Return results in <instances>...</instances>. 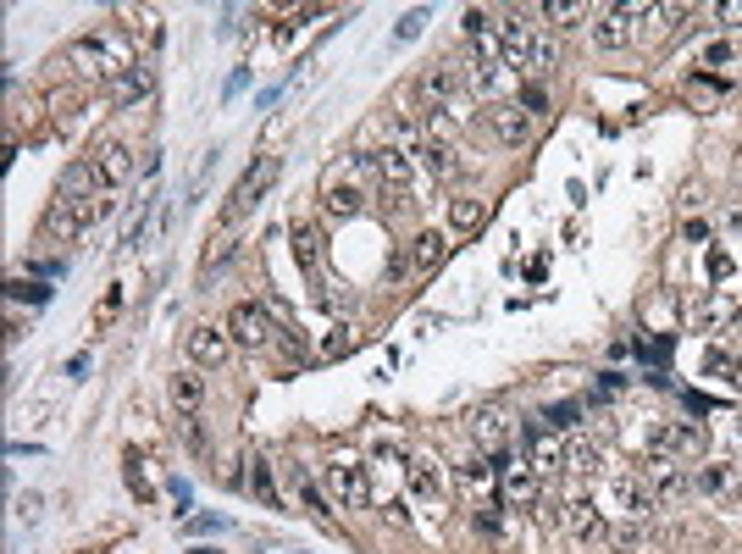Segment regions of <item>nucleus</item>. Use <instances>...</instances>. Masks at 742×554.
<instances>
[{
  "label": "nucleus",
  "instance_id": "f257e3e1",
  "mask_svg": "<svg viewBox=\"0 0 742 554\" xmlns=\"http://www.w3.org/2000/svg\"><path fill=\"white\" fill-rule=\"evenodd\" d=\"M67 61L78 67L84 78H111V84H122V78L139 67V56H133V39L122 34V28H89L84 39H72Z\"/></svg>",
  "mask_w": 742,
  "mask_h": 554
},
{
  "label": "nucleus",
  "instance_id": "f03ea898",
  "mask_svg": "<svg viewBox=\"0 0 742 554\" xmlns=\"http://www.w3.org/2000/svg\"><path fill=\"white\" fill-rule=\"evenodd\" d=\"M399 139L410 145L416 167L427 172L432 183H460V178H466V156H460V145H449V139H432V133L416 128V122H399Z\"/></svg>",
  "mask_w": 742,
  "mask_h": 554
},
{
  "label": "nucleus",
  "instance_id": "7ed1b4c3",
  "mask_svg": "<svg viewBox=\"0 0 742 554\" xmlns=\"http://www.w3.org/2000/svg\"><path fill=\"white\" fill-rule=\"evenodd\" d=\"M515 438H521V455L538 466V477H565V433H554L549 422H521Z\"/></svg>",
  "mask_w": 742,
  "mask_h": 554
},
{
  "label": "nucleus",
  "instance_id": "20e7f679",
  "mask_svg": "<svg viewBox=\"0 0 742 554\" xmlns=\"http://www.w3.org/2000/svg\"><path fill=\"white\" fill-rule=\"evenodd\" d=\"M599 510H615V516H654L659 499L648 494L643 466H637V471H615V477L604 482V505Z\"/></svg>",
  "mask_w": 742,
  "mask_h": 554
},
{
  "label": "nucleus",
  "instance_id": "39448f33",
  "mask_svg": "<svg viewBox=\"0 0 742 554\" xmlns=\"http://www.w3.org/2000/svg\"><path fill=\"white\" fill-rule=\"evenodd\" d=\"M277 172H283V161H277V156H266L261 167H250V172H244V178H239V189H233V194H228V205H222V228H239V222L250 217V211H255V200H261V194L277 183Z\"/></svg>",
  "mask_w": 742,
  "mask_h": 554
},
{
  "label": "nucleus",
  "instance_id": "423d86ee",
  "mask_svg": "<svg viewBox=\"0 0 742 554\" xmlns=\"http://www.w3.org/2000/svg\"><path fill=\"white\" fill-rule=\"evenodd\" d=\"M322 488H327V499H333L338 510H366V499H371L366 466H355V460H327V466H322Z\"/></svg>",
  "mask_w": 742,
  "mask_h": 554
},
{
  "label": "nucleus",
  "instance_id": "0eeeda50",
  "mask_svg": "<svg viewBox=\"0 0 742 554\" xmlns=\"http://www.w3.org/2000/svg\"><path fill=\"white\" fill-rule=\"evenodd\" d=\"M493 466H499L504 505H521V510H527V505H538V499H543V477H538V466H532L521 449H515V455H499Z\"/></svg>",
  "mask_w": 742,
  "mask_h": 554
},
{
  "label": "nucleus",
  "instance_id": "6e6552de",
  "mask_svg": "<svg viewBox=\"0 0 742 554\" xmlns=\"http://www.w3.org/2000/svg\"><path fill=\"white\" fill-rule=\"evenodd\" d=\"M228 333H233V344H244V350H272L277 344V322H272V311H266L261 300H239L228 311Z\"/></svg>",
  "mask_w": 742,
  "mask_h": 554
},
{
  "label": "nucleus",
  "instance_id": "1a4fd4ad",
  "mask_svg": "<svg viewBox=\"0 0 742 554\" xmlns=\"http://www.w3.org/2000/svg\"><path fill=\"white\" fill-rule=\"evenodd\" d=\"M643 477H648V494L659 499V510L693 494V466H682V460H671V455H648Z\"/></svg>",
  "mask_w": 742,
  "mask_h": 554
},
{
  "label": "nucleus",
  "instance_id": "9d476101",
  "mask_svg": "<svg viewBox=\"0 0 742 554\" xmlns=\"http://www.w3.org/2000/svg\"><path fill=\"white\" fill-rule=\"evenodd\" d=\"M709 444V433L698 422H659L648 433V455H671V460H698Z\"/></svg>",
  "mask_w": 742,
  "mask_h": 554
},
{
  "label": "nucleus",
  "instance_id": "9b49d317",
  "mask_svg": "<svg viewBox=\"0 0 742 554\" xmlns=\"http://www.w3.org/2000/svg\"><path fill=\"white\" fill-rule=\"evenodd\" d=\"M183 355H189L200 372H216V366L233 355V333L228 327H216V322H194L189 333H183Z\"/></svg>",
  "mask_w": 742,
  "mask_h": 554
},
{
  "label": "nucleus",
  "instance_id": "f8f14e48",
  "mask_svg": "<svg viewBox=\"0 0 742 554\" xmlns=\"http://www.w3.org/2000/svg\"><path fill=\"white\" fill-rule=\"evenodd\" d=\"M693 494L715 499V505H731L742 494V460H698L693 466Z\"/></svg>",
  "mask_w": 742,
  "mask_h": 554
},
{
  "label": "nucleus",
  "instance_id": "ddd939ff",
  "mask_svg": "<svg viewBox=\"0 0 742 554\" xmlns=\"http://www.w3.org/2000/svg\"><path fill=\"white\" fill-rule=\"evenodd\" d=\"M482 122H488V133L499 139L504 150H521L532 139V117L515 100H493V106H482Z\"/></svg>",
  "mask_w": 742,
  "mask_h": 554
},
{
  "label": "nucleus",
  "instance_id": "4468645a",
  "mask_svg": "<svg viewBox=\"0 0 742 554\" xmlns=\"http://www.w3.org/2000/svg\"><path fill=\"white\" fill-rule=\"evenodd\" d=\"M89 228V217H84V205L78 200H50L45 205V217H39V233H45L50 244H78V233Z\"/></svg>",
  "mask_w": 742,
  "mask_h": 554
},
{
  "label": "nucleus",
  "instance_id": "2eb2a0df",
  "mask_svg": "<svg viewBox=\"0 0 742 554\" xmlns=\"http://www.w3.org/2000/svg\"><path fill=\"white\" fill-rule=\"evenodd\" d=\"M421 95H427L432 106H443V111H460V122H466V84H460L455 61L427 67V73H421Z\"/></svg>",
  "mask_w": 742,
  "mask_h": 554
},
{
  "label": "nucleus",
  "instance_id": "dca6fc26",
  "mask_svg": "<svg viewBox=\"0 0 742 554\" xmlns=\"http://www.w3.org/2000/svg\"><path fill=\"white\" fill-rule=\"evenodd\" d=\"M471 438H477V455H488V460H499V455H510V438H515V422L504 416V410H477L471 416Z\"/></svg>",
  "mask_w": 742,
  "mask_h": 554
},
{
  "label": "nucleus",
  "instance_id": "f3484780",
  "mask_svg": "<svg viewBox=\"0 0 742 554\" xmlns=\"http://www.w3.org/2000/svg\"><path fill=\"white\" fill-rule=\"evenodd\" d=\"M565 532H571L576 543H610V521H604V510L593 505V499H565Z\"/></svg>",
  "mask_w": 742,
  "mask_h": 554
},
{
  "label": "nucleus",
  "instance_id": "a211bd4d",
  "mask_svg": "<svg viewBox=\"0 0 742 554\" xmlns=\"http://www.w3.org/2000/svg\"><path fill=\"white\" fill-rule=\"evenodd\" d=\"M371 167H377L383 189H394V194H410V189H416V161H410V150H405V145L371 150Z\"/></svg>",
  "mask_w": 742,
  "mask_h": 554
},
{
  "label": "nucleus",
  "instance_id": "6ab92c4d",
  "mask_svg": "<svg viewBox=\"0 0 742 554\" xmlns=\"http://www.w3.org/2000/svg\"><path fill=\"white\" fill-rule=\"evenodd\" d=\"M527 50H532V23L521 12H510L499 23V61L510 73H527Z\"/></svg>",
  "mask_w": 742,
  "mask_h": 554
},
{
  "label": "nucleus",
  "instance_id": "aec40b11",
  "mask_svg": "<svg viewBox=\"0 0 742 554\" xmlns=\"http://www.w3.org/2000/svg\"><path fill=\"white\" fill-rule=\"evenodd\" d=\"M471 527H477L493 549H510V543L521 538V521H515V510H504V505H477L471 510Z\"/></svg>",
  "mask_w": 742,
  "mask_h": 554
},
{
  "label": "nucleus",
  "instance_id": "412c9836",
  "mask_svg": "<svg viewBox=\"0 0 742 554\" xmlns=\"http://www.w3.org/2000/svg\"><path fill=\"white\" fill-rule=\"evenodd\" d=\"M742 316V289H709L704 300H698V327L704 333H720V327H731Z\"/></svg>",
  "mask_w": 742,
  "mask_h": 554
},
{
  "label": "nucleus",
  "instance_id": "4be33fe9",
  "mask_svg": "<svg viewBox=\"0 0 742 554\" xmlns=\"http://www.w3.org/2000/svg\"><path fill=\"white\" fill-rule=\"evenodd\" d=\"M449 250H455V244H449V233H443V228H421L416 239H410V266L427 277V272H438V266L449 261Z\"/></svg>",
  "mask_w": 742,
  "mask_h": 554
},
{
  "label": "nucleus",
  "instance_id": "5701e85b",
  "mask_svg": "<svg viewBox=\"0 0 742 554\" xmlns=\"http://www.w3.org/2000/svg\"><path fill=\"white\" fill-rule=\"evenodd\" d=\"M593 45H599V50L632 45V6H610V12L593 17Z\"/></svg>",
  "mask_w": 742,
  "mask_h": 554
},
{
  "label": "nucleus",
  "instance_id": "b1692460",
  "mask_svg": "<svg viewBox=\"0 0 742 554\" xmlns=\"http://www.w3.org/2000/svg\"><path fill=\"white\" fill-rule=\"evenodd\" d=\"M133 167H139V161H133L128 145H117V139H111V145H100L95 172H100V183H106V189H122V183L133 178Z\"/></svg>",
  "mask_w": 742,
  "mask_h": 554
},
{
  "label": "nucleus",
  "instance_id": "393cba45",
  "mask_svg": "<svg viewBox=\"0 0 742 554\" xmlns=\"http://www.w3.org/2000/svg\"><path fill=\"white\" fill-rule=\"evenodd\" d=\"M167 399L183 410V416H194V410L205 405V377H200V366H183V372H172V377H167Z\"/></svg>",
  "mask_w": 742,
  "mask_h": 554
},
{
  "label": "nucleus",
  "instance_id": "a878e982",
  "mask_svg": "<svg viewBox=\"0 0 742 554\" xmlns=\"http://www.w3.org/2000/svg\"><path fill=\"white\" fill-rule=\"evenodd\" d=\"M156 95V67H133L122 84H111V100H117V111H133V106H144V100Z\"/></svg>",
  "mask_w": 742,
  "mask_h": 554
},
{
  "label": "nucleus",
  "instance_id": "bb28decb",
  "mask_svg": "<svg viewBox=\"0 0 742 554\" xmlns=\"http://www.w3.org/2000/svg\"><path fill=\"white\" fill-rule=\"evenodd\" d=\"M288 250H294V266L311 277L322 266V233H316V222H294L288 228Z\"/></svg>",
  "mask_w": 742,
  "mask_h": 554
},
{
  "label": "nucleus",
  "instance_id": "cd10ccee",
  "mask_svg": "<svg viewBox=\"0 0 742 554\" xmlns=\"http://www.w3.org/2000/svg\"><path fill=\"white\" fill-rule=\"evenodd\" d=\"M466 39L477 45V61H499V23H493L488 12H477V6L466 12ZM499 67H504V61H499Z\"/></svg>",
  "mask_w": 742,
  "mask_h": 554
},
{
  "label": "nucleus",
  "instance_id": "c85d7f7f",
  "mask_svg": "<svg viewBox=\"0 0 742 554\" xmlns=\"http://www.w3.org/2000/svg\"><path fill=\"white\" fill-rule=\"evenodd\" d=\"M610 549H615V554H643V549H654L648 516H626V521H615V527H610Z\"/></svg>",
  "mask_w": 742,
  "mask_h": 554
},
{
  "label": "nucleus",
  "instance_id": "c756f323",
  "mask_svg": "<svg viewBox=\"0 0 742 554\" xmlns=\"http://www.w3.org/2000/svg\"><path fill=\"white\" fill-rule=\"evenodd\" d=\"M460 84H466L471 100H488V106H493V89H499V61H460Z\"/></svg>",
  "mask_w": 742,
  "mask_h": 554
},
{
  "label": "nucleus",
  "instance_id": "7c9ffc66",
  "mask_svg": "<svg viewBox=\"0 0 742 554\" xmlns=\"http://www.w3.org/2000/svg\"><path fill=\"white\" fill-rule=\"evenodd\" d=\"M604 471V455L593 444H582V438H565V477L576 482H593Z\"/></svg>",
  "mask_w": 742,
  "mask_h": 554
},
{
  "label": "nucleus",
  "instance_id": "2f4dec72",
  "mask_svg": "<svg viewBox=\"0 0 742 554\" xmlns=\"http://www.w3.org/2000/svg\"><path fill=\"white\" fill-rule=\"evenodd\" d=\"M360 189L355 183H327V194H322V211L327 217H338V222H349V217H360Z\"/></svg>",
  "mask_w": 742,
  "mask_h": 554
},
{
  "label": "nucleus",
  "instance_id": "473e14b6",
  "mask_svg": "<svg viewBox=\"0 0 742 554\" xmlns=\"http://www.w3.org/2000/svg\"><path fill=\"white\" fill-rule=\"evenodd\" d=\"M482 222H488V200H471V194L449 200V228L455 233H477Z\"/></svg>",
  "mask_w": 742,
  "mask_h": 554
},
{
  "label": "nucleus",
  "instance_id": "72a5a7b5",
  "mask_svg": "<svg viewBox=\"0 0 742 554\" xmlns=\"http://www.w3.org/2000/svg\"><path fill=\"white\" fill-rule=\"evenodd\" d=\"M288 482H294V494H300V505L311 510L316 521H333V505H327V494H322V488H316L311 477H305L300 466H288Z\"/></svg>",
  "mask_w": 742,
  "mask_h": 554
},
{
  "label": "nucleus",
  "instance_id": "f704fd0d",
  "mask_svg": "<svg viewBox=\"0 0 742 554\" xmlns=\"http://www.w3.org/2000/svg\"><path fill=\"white\" fill-rule=\"evenodd\" d=\"M244 466H250V471H244V482H250V494L261 499L266 510H277V482H272V466H266L261 455H250Z\"/></svg>",
  "mask_w": 742,
  "mask_h": 554
},
{
  "label": "nucleus",
  "instance_id": "c9c22d12",
  "mask_svg": "<svg viewBox=\"0 0 742 554\" xmlns=\"http://www.w3.org/2000/svg\"><path fill=\"white\" fill-rule=\"evenodd\" d=\"M554 61H560V50H554V34H538L532 28V50H527V78H549Z\"/></svg>",
  "mask_w": 742,
  "mask_h": 554
},
{
  "label": "nucleus",
  "instance_id": "e433bc0d",
  "mask_svg": "<svg viewBox=\"0 0 742 554\" xmlns=\"http://www.w3.org/2000/svg\"><path fill=\"white\" fill-rule=\"evenodd\" d=\"M100 183L95 167H84V161H72V167H61V200H89V189Z\"/></svg>",
  "mask_w": 742,
  "mask_h": 554
},
{
  "label": "nucleus",
  "instance_id": "4c0bfd02",
  "mask_svg": "<svg viewBox=\"0 0 742 554\" xmlns=\"http://www.w3.org/2000/svg\"><path fill=\"white\" fill-rule=\"evenodd\" d=\"M405 471H410V488H416V494H427V499H438V494H443V471H438V460H421V455H416Z\"/></svg>",
  "mask_w": 742,
  "mask_h": 554
},
{
  "label": "nucleus",
  "instance_id": "58836bf2",
  "mask_svg": "<svg viewBox=\"0 0 742 554\" xmlns=\"http://www.w3.org/2000/svg\"><path fill=\"white\" fill-rule=\"evenodd\" d=\"M737 366H742V350H731V344H715V350H709V361H704V372L720 377V383H731V377H737Z\"/></svg>",
  "mask_w": 742,
  "mask_h": 554
},
{
  "label": "nucleus",
  "instance_id": "ea45409f",
  "mask_svg": "<svg viewBox=\"0 0 742 554\" xmlns=\"http://www.w3.org/2000/svg\"><path fill=\"white\" fill-rule=\"evenodd\" d=\"M698 61H704V67H742V45H731V39H709V45L698 50Z\"/></svg>",
  "mask_w": 742,
  "mask_h": 554
},
{
  "label": "nucleus",
  "instance_id": "a19ab883",
  "mask_svg": "<svg viewBox=\"0 0 742 554\" xmlns=\"http://www.w3.org/2000/svg\"><path fill=\"white\" fill-rule=\"evenodd\" d=\"M543 422L554 427V433H571L576 422H582V399H560V405L543 410Z\"/></svg>",
  "mask_w": 742,
  "mask_h": 554
},
{
  "label": "nucleus",
  "instance_id": "79ce46f5",
  "mask_svg": "<svg viewBox=\"0 0 742 554\" xmlns=\"http://www.w3.org/2000/svg\"><path fill=\"white\" fill-rule=\"evenodd\" d=\"M460 482H471V488H482V482H499V466H493L488 455H471L466 466H460Z\"/></svg>",
  "mask_w": 742,
  "mask_h": 554
},
{
  "label": "nucleus",
  "instance_id": "37998d69",
  "mask_svg": "<svg viewBox=\"0 0 742 554\" xmlns=\"http://www.w3.org/2000/svg\"><path fill=\"white\" fill-rule=\"evenodd\" d=\"M360 338H355V327H333V333L322 338V361H338V355H349Z\"/></svg>",
  "mask_w": 742,
  "mask_h": 554
},
{
  "label": "nucleus",
  "instance_id": "c03bdc74",
  "mask_svg": "<svg viewBox=\"0 0 742 554\" xmlns=\"http://www.w3.org/2000/svg\"><path fill=\"white\" fill-rule=\"evenodd\" d=\"M515 106L527 111V117H549V95H543V84H521V95H515Z\"/></svg>",
  "mask_w": 742,
  "mask_h": 554
},
{
  "label": "nucleus",
  "instance_id": "a18cd8bd",
  "mask_svg": "<svg viewBox=\"0 0 742 554\" xmlns=\"http://www.w3.org/2000/svg\"><path fill=\"white\" fill-rule=\"evenodd\" d=\"M6 294H12L17 305H28V300H34V311H39V305H50V289H45V283H23V277H17V283H12Z\"/></svg>",
  "mask_w": 742,
  "mask_h": 554
},
{
  "label": "nucleus",
  "instance_id": "49530a36",
  "mask_svg": "<svg viewBox=\"0 0 742 554\" xmlns=\"http://www.w3.org/2000/svg\"><path fill=\"white\" fill-rule=\"evenodd\" d=\"M543 17H554V23H565V28H576L582 23V6H576V0H549V6H543Z\"/></svg>",
  "mask_w": 742,
  "mask_h": 554
},
{
  "label": "nucleus",
  "instance_id": "de8ad7c7",
  "mask_svg": "<svg viewBox=\"0 0 742 554\" xmlns=\"http://www.w3.org/2000/svg\"><path fill=\"white\" fill-rule=\"evenodd\" d=\"M183 438H189V449H194V455H205V449H211V438H205L200 416H183Z\"/></svg>",
  "mask_w": 742,
  "mask_h": 554
},
{
  "label": "nucleus",
  "instance_id": "09e8293b",
  "mask_svg": "<svg viewBox=\"0 0 742 554\" xmlns=\"http://www.w3.org/2000/svg\"><path fill=\"white\" fill-rule=\"evenodd\" d=\"M421 28H427V12H405V17H399V28H394V39L405 45V39H416Z\"/></svg>",
  "mask_w": 742,
  "mask_h": 554
},
{
  "label": "nucleus",
  "instance_id": "8fccbe9b",
  "mask_svg": "<svg viewBox=\"0 0 742 554\" xmlns=\"http://www.w3.org/2000/svg\"><path fill=\"white\" fill-rule=\"evenodd\" d=\"M117 311H122V289H111L106 300H100V311H95V327H106V322H111V316H117Z\"/></svg>",
  "mask_w": 742,
  "mask_h": 554
},
{
  "label": "nucleus",
  "instance_id": "3c124183",
  "mask_svg": "<svg viewBox=\"0 0 742 554\" xmlns=\"http://www.w3.org/2000/svg\"><path fill=\"white\" fill-rule=\"evenodd\" d=\"M720 28H742V0H726V6H715Z\"/></svg>",
  "mask_w": 742,
  "mask_h": 554
},
{
  "label": "nucleus",
  "instance_id": "603ef678",
  "mask_svg": "<svg viewBox=\"0 0 742 554\" xmlns=\"http://www.w3.org/2000/svg\"><path fill=\"white\" fill-rule=\"evenodd\" d=\"M621 388H626V377H621V372H604L593 394H599V399H610V394H621Z\"/></svg>",
  "mask_w": 742,
  "mask_h": 554
},
{
  "label": "nucleus",
  "instance_id": "864d4df0",
  "mask_svg": "<svg viewBox=\"0 0 742 554\" xmlns=\"http://www.w3.org/2000/svg\"><path fill=\"white\" fill-rule=\"evenodd\" d=\"M222 527H228V516H194L189 521V532H222Z\"/></svg>",
  "mask_w": 742,
  "mask_h": 554
},
{
  "label": "nucleus",
  "instance_id": "5fc2aeb1",
  "mask_svg": "<svg viewBox=\"0 0 742 554\" xmlns=\"http://www.w3.org/2000/svg\"><path fill=\"white\" fill-rule=\"evenodd\" d=\"M288 84H272V89H261V95H255V111H266V106H277V95H283Z\"/></svg>",
  "mask_w": 742,
  "mask_h": 554
},
{
  "label": "nucleus",
  "instance_id": "6e6d98bb",
  "mask_svg": "<svg viewBox=\"0 0 742 554\" xmlns=\"http://www.w3.org/2000/svg\"><path fill=\"white\" fill-rule=\"evenodd\" d=\"M682 239H687V244H704V239H709V228H704V222H687Z\"/></svg>",
  "mask_w": 742,
  "mask_h": 554
},
{
  "label": "nucleus",
  "instance_id": "4d7b16f0",
  "mask_svg": "<svg viewBox=\"0 0 742 554\" xmlns=\"http://www.w3.org/2000/svg\"><path fill=\"white\" fill-rule=\"evenodd\" d=\"M244 84H250V67H239V73H233V78H228V100H233V95H239V89H244Z\"/></svg>",
  "mask_w": 742,
  "mask_h": 554
},
{
  "label": "nucleus",
  "instance_id": "13d9d810",
  "mask_svg": "<svg viewBox=\"0 0 742 554\" xmlns=\"http://www.w3.org/2000/svg\"><path fill=\"white\" fill-rule=\"evenodd\" d=\"M731 438H737V444H742V416H731Z\"/></svg>",
  "mask_w": 742,
  "mask_h": 554
},
{
  "label": "nucleus",
  "instance_id": "bf43d9fd",
  "mask_svg": "<svg viewBox=\"0 0 742 554\" xmlns=\"http://www.w3.org/2000/svg\"><path fill=\"white\" fill-rule=\"evenodd\" d=\"M194 554H216V549H194Z\"/></svg>",
  "mask_w": 742,
  "mask_h": 554
},
{
  "label": "nucleus",
  "instance_id": "052dcab7",
  "mask_svg": "<svg viewBox=\"0 0 742 554\" xmlns=\"http://www.w3.org/2000/svg\"><path fill=\"white\" fill-rule=\"evenodd\" d=\"M737 333H742V316H737Z\"/></svg>",
  "mask_w": 742,
  "mask_h": 554
}]
</instances>
